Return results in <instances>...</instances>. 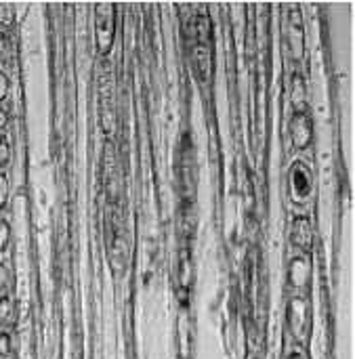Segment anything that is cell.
<instances>
[{
  "instance_id": "6da1fadb",
  "label": "cell",
  "mask_w": 355,
  "mask_h": 359,
  "mask_svg": "<svg viewBox=\"0 0 355 359\" xmlns=\"http://www.w3.org/2000/svg\"><path fill=\"white\" fill-rule=\"evenodd\" d=\"M286 192L292 204L305 206L312 202L316 194V176L314 170L303 160H294L286 172Z\"/></svg>"
},
{
  "instance_id": "7a4b0ae2",
  "label": "cell",
  "mask_w": 355,
  "mask_h": 359,
  "mask_svg": "<svg viewBox=\"0 0 355 359\" xmlns=\"http://www.w3.org/2000/svg\"><path fill=\"white\" fill-rule=\"evenodd\" d=\"M286 324L294 338L303 340L312 328V302L307 296L290 294L286 302Z\"/></svg>"
},
{
  "instance_id": "3957f363",
  "label": "cell",
  "mask_w": 355,
  "mask_h": 359,
  "mask_svg": "<svg viewBox=\"0 0 355 359\" xmlns=\"http://www.w3.org/2000/svg\"><path fill=\"white\" fill-rule=\"evenodd\" d=\"M286 282H288V290L290 294H301L307 296L309 284H312V263L305 254H292L288 260V269H286Z\"/></svg>"
},
{
  "instance_id": "277c9868",
  "label": "cell",
  "mask_w": 355,
  "mask_h": 359,
  "mask_svg": "<svg viewBox=\"0 0 355 359\" xmlns=\"http://www.w3.org/2000/svg\"><path fill=\"white\" fill-rule=\"evenodd\" d=\"M290 143L294 152H305L314 143V120L309 112H294L290 118Z\"/></svg>"
},
{
  "instance_id": "5b68a950",
  "label": "cell",
  "mask_w": 355,
  "mask_h": 359,
  "mask_svg": "<svg viewBox=\"0 0 355 359\" xmlns=\"http://www.w3.org/2000/svg\"><path fill=\"white\" fill-rule=\"evenodd\" d=\"M290 244L296 248L298 254H305V256L314 250L316 232H314L312 218L305 216V214H296L292 218V225H290Z\"/></svg>"
},
{
  "instance_id": "8992f818",
  "label": "cell",
  "mask_w": 355,
  "mask_h": 359,
  "mask_svg": "<svg viewBox=\"0 0 355 359\" xmlns=\"http://www.w3.org/2000/svg\"><path fill=\"white\" fill-rule=\"evenodd\" d=\"M288 49L292 57L298 61L303 57V23H301V13L298 7L290 13V25H288Z\"/></svg>"
},
{
  "instance_id": "52a82bcc",
  "label": "cell",
  "mask_w": 355,
  "mask_h": 359,
  "mask_svg": "<svg viewBox=\"0 0 355 359\" xmlns=\"http://www.w3.org/2000/svg\"><path fill=\"white\" fill-rule=\"evenodd\" d=\"M194 63H196L202 80L204 82L210 80V76H212V51L208 47V42L206 44L204 42H196L194 44Z\"/></svg>"
},
{
  "instance_id": "ba28073f",
  "label": "cell",
  "mask_w": 355,
  "mask_h": 359,
  "mask_svg": "<svg viewBox=\"0 0 355 359\" xmlns=\"http://www.w3.org/2000/svg\"><path fill=\"white\" fill-rule=\"evenodd\" d=\"M112 9H110V13H99L97 15V44H99L101 51H108L112 47V38H114V15H112Z\"/></svg>"
},
{
  "instance_id": "9c48e42d",
  "label": "cell",
  "mask_w": 355,
  "mask_h": 359,
  "mask_svg": "<svg viewBox=\"0 0 355 359\" xmlns=\"http://www.w3.org/2000/svg\"><path fill=\"white\" fill-rule=\"evenodd\" d=\"M290 101L294 112H307V84L301 74H294L290 80Z\"/></svg>"
},
{
  "instance_id": "30bf717a",
  "label": "cell",
  "mask_w": 355,
  "mask_h": 359,
  "mask_svg": "<svg viewBox=\"0 0 355 359\" xmlns=\"http://www.w3.org/2000/svg\"><path fill=\"white\" fill-rule=\"evenodd\" d=\"M15 318V300L11 294H0V326H9Z\"/></svg>"
},
{
  "instance_id": "8fae6325",
  "label": "cell",
  "mask_w": 355,
  "mask_h": 359,
  "mask_svg": "<svg viewBox=\"0 0 355 359\" xmlns=\"http://www.w3.org/2000/svg\"><path fill=\"white\" fill-rule=\"evenodd\" d=\"M13 355V334L9 330H0V359H9Z\"/></svg>"
},
{
  "instance_id": "7c38bea8",
  "label": "cell",
  "mask_w": 355,
  "mask_h": 359,
  "mask_svg": "<svg viewBox=\"0 0 355 359\" xmlns=\"http://www.w3.org/2000/svg\"><path fill=\"white\" fill-rule=\"evenodd\" d=\"M11 225H9V220L5 218H0V252H7L9 246H11Z\"/></svg>"
},
{
  "instance_id": "4fadbf2b",
  "label": "cell",
  "mask_w": 355,
  "mask_h": 359,
  "mask_svg": "<svg viewBox=\"0 0 355 359\" xmlns=\"http://www.w3.org/2000/svg\"><path fill=\"white\" fill-rule=\"evenodd\" d=\"M9 202V176L0 170V210L7 208Z\"/></svg>"
},
{
  "instance_id": "5bb4252c",
  "label": "cell",
  "mask_w": 355,
  "mask_h": 359,
  "mask_svg": "<svg viewBox=\"0 0 355 359\" xmlns=\"http://www.w3.org/2000/svg\"><path fill=\"white\" fill-rule=\"evenodd\" d=\"M11 162V143L7 137H0V168H7Z\"/></svg>"
},
{
  "instance_id": "9a60e30c",
  "label": "cell",
  "mask_w": 355,
  "mask_h": 359,
  "mask_svg": "<svg viewBox=\"0 0 355 359\" xmlns=\"http://www.w3.org/2000/svg\"><path fill=\"white\" fill-rule=\"evenodd\" d=\"M9 286H11V271L5 263H0V294H7Z\"/></svg>"
},
{
  "instance_id": "2e32d148",
  "label": "cell",
  "mask_w": 355,
  "mask_h": 359,
  "mask_svg": "<svg viewBox=\"0 0 355 359\" xmlns=\"http://www.w3.org/2000/svg\"><path fill=\"white\" fill-rule=\"evenodd\" d=\"M9 53H11V40L5 32H0V61H9Z\"/></svg>"
},
{
  "instance_id": "e0dca14e",
  "label": "cell",
  "mask_w": 355,
  "mask_h": 359,
  "mask_svg": "<svg viewBox=\"0 0 355 359\" xmlns=\"http://www.w3.org/2000/svg\"><path fill=\"white\" fill-rule=\"evenodd\" d=\"M9 88H11L9 76H7V72L0 70V103H5V101H7V97H9Z\"/></svg>"
},
{
  "instance_id": "ac0fdd59",
  "label": "cell",
  "mask_w": 355,
  "mask_h": 359,
  "mask_svg": "<svg viewBox=\"0 0 355 359\" xmlns=\"http://www.w3.org/2000/svg\"><path fill=\"white\" fill-rule=\"evenodd\" d=\"M9 126V112L0 107V130H5Z\"/></svg>"
},
{
  "instance_id": "d6986e66",
  "label": "cell",
  "mask_w": 355,
  "mask_h": 359,
  "mask_svg": "<svg viewBox=\"0 0 355 359\" xmlns=\"http://www.w3.org/2000/svg\"><path fill=\"white\" fill-rule=\"evenodd\" d=\"M286 359H305V355L301 353V349L298 347H294V349H290V353H288V357Z\"/></svg>"
}]
</instances>
